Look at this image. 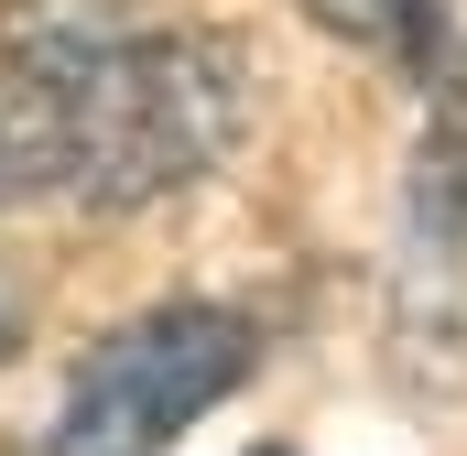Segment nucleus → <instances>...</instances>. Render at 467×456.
I'll list each match as a JSON object with an SVG mask.
<instances>
[{
	"label": "nucleus",
	"instance_id": "nucleus-1",
	"mask_svg": "<svg viewBox=\"0 0 467 456\" xmlns=\"http://www.w3.org/2000/svg\"><path fill=\"white\" fill-rule=\"evenodd\" d=\"M261 109L239 33H22L0 55V196L152 207L218 174Z\"/></svg>",
	"mask_w": 467,
	"mask_h": 456
},
{
	"label": "nucleus",
	"instance_id": "nucleus-2",
	"mask_svg": "<svg viewBox=\"0 0 467 456\" xmlns=\"http://www.w3.org/2000/svg\"><path fill=\"white\" fill-rule=\"evenodd\" d=\"M250 316L239 305H152L130 316L119 337L88 347V369L66 380L55 424H44V456H163L185 446V424H207L250 380Z\"/></svg>",
	"mask_w": 467,
	"mask_h": 456
},
{
	"label": "nucleus",
	"instance_id": "nucleus-3",
	"mask_svg": "<svg viewBox=\"0 0 467 456\" xmlns=\"http://www.w3.org/2000/svg\"><path fill=\"white\" fill-rule=\"evenodd\" d=\"M316 33H337L358 55H391V66H435V0H305Z\"/></svg>",
	"mask_w": 467,
	"mask_h": 456
},
{
	"label": "nucleus",
	"instance_id": "nucleus-4",
	"mask_svg": "<svg viewBox=\"0 0 467 456\" xmlns=\"http://www.w3.org/2000/svg\"><path fill=\"white\" fill-rule=\"evenodd\" d=\"M0 347H11V305H0Z\"/></svg>",
	"mask_w": 467,
	"mask_h": 456
}]
</instances>
